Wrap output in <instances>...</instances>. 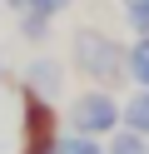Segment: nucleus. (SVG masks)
Wrapping results in <instances>:
<instances>
[{
  "instance_id": "6e6552de",
  "label": "nucleus",
  "mask_w": 149,
  "mask_h": 154,
  "mask_svg": "<svg viewBox=\"0 0 149 154\" xmlns=\"http://www.w3.org/2000/svg\"><path fill=\"white\" fill-rule=\"evenodd\" d=\"M129 124H134V129H149V100H134V104H129Z\"/></svg>"
},
{
  "instance_id": "9b49d317",
  "label": "nucleus",
  "mask_w": 149,
  "mask_h": 154,
  "mask_svg": "<svg viewBox=\"0 0 149 154\" xmlns=\"http://www.w3.org/2000/svg\"><path fill=\"white\" fill-rule=\"evenodd\" d=\"M114 154H139V144H134V139H119V144H114Z\"/></svg>"
},
{
  "instance_id": "39448f33",
  "label": "nucleus",
  "mask_w": 149,
  "mask_h": 154,
  "mask_svg": "<svg viewBox=\"0 0 149 154\" xmlns=\"http://www.w3.org/2000/svg\"><path fill=\"white\" fill-rule=\"evenodd\" d=\"M50 20H55V15H40V10H20V30H25V40H45L50 35Z\"/></svg>"
},
{
  "instance_id": "f8f14e48",
  "label": "nucleus",
  "mask_w": 149,
  "mask_h": 154,
  "mask_svg": "<svg viewBox=\"0 0 149 154\" xmlns=\"http://www.w3.org/2000/svg\"><path fill=\"white\" fill-rule=\"evenodd\" d=\"M5 5H10V10H25V0H5Z\"/></svg>"
},
{
  "instance_id": "ddd939ff",
  "label": "nucleus",
  "mask_w": 149,
  "mask_h": 154,
  "mask_svg": "<svg viewBox=\"0 0 149 154\" xmlns=\"http://www.w3.org/2000/svg\"><path fill=\"white\" fill-rule=\"evenodd\" d=\"M55 154H60V149H55Z\"/></svg>"
},
{
  "instance_id": "423d86ee",
  "label": "nucleus",
  "mask_w": 149,
  "mask_h": 154,
  "mask_svg": "<svg viewBox=\"0 0 149 154\" xmlns=\"http://www.w3.org/2000/svg\"><path fill=\"white\" fill-rule=\"evenodd\" d=\"M124 15H129V25H134V30L149 35V0H124Z\"/></svg>"
},
{
  "instance_id": "20e7f679",
  "label": "nucleus",
  "mask_w": 149,
  "mask_h": 154,
  "mask_svg": "<svg viewBox=\"0 0 149 154\" xmlns=\"http://www.w3.org/2000/svg\"><path fill=\"white\" fill-rule=\"evenodd\" d=\"M25 85H30L35 94H45V100H55V94H60V65H55V60H35V65L25 70Z\"/></svg>"
},
{
  "instance_id": "7ed1b4c3",
  "label": "nucleus",
  "mask_w": 149,
  "mask_h": 154,
  "mask_svg": "<svg viewBox=\"0 0 149 154\" xmlns=\"http://www.w3.org/2000/svg\"><path fill=\"white\" fill-rule=\"evenodd\" d=\"M119 114H114V104L104 100V94H85V100L75 104V124L85 134H95V129H109V124H114Z\"/></svg>"
},
{
  "instance_id": "f03ea898",
  "label": "nucleus",
  "mask_w": 149,
  "mask_h": 154,
  "mask_svg": "<svg viewBox=\"0 0 149 154\" xmlns=\"http://www.w3.org/2000/svg\"><path fill=\"white\" fill-rule=\"evenodd\" d=\"M75 65L85 75H104V80H114L119 75V65H124V55H119V45L109 40V35H99V30H79L75 35Z\"/></svg>"
},
{
  "instance_id": "0eeeda50",
  "label": "nucleus",
  "mask_w": 149,
  "mask_h": 154,
  "mask_svg": "<svg viewBox=\"0 0 149 154\" xmlns=\"http://www.w3.org/2000/svg\"><path fill=\"white\" fill-rule=\"evenodd\" d=\"M129 65H134V75H139V80H149V35H144V40L134 45V55H129Z\"/></svg>"
},
{
  "instance_id": "f257e3e1",
  "label": "nucleus",
  "mask_w": 149,
  "mask_h": 154,
  "mask_svg": "<svg viewBox=\"0 0 149 154\" xmlns=\"http://www.w3.org/2000/svg\"><path fill=\"white\" fill-rule=\"evenodd\" d=\"M20 144H25V154H55L60 149V114L30 85L20 90Z\"/></svg>"
},
{
  "instance_id": "9d476101",
  "label": "nucleus",
  "mask_w": 149,
  "mask_h": 154,
  "mask_svg": "<svg viewBox=\"0 0 149 154\" xmlns=\"http://www.w3.org/2000/svg\"><path fill=\"white\" fill-rule=\"evenodd\" d=\"M25 5H30V10H40V15H60L70 0H25Z\"/></svg>"
},
{
  "instance_id": "1a4fd4ad",
  "label": "nucleus",
  "mask_w": 149,
  "mask_h": 154,
  "mask_svg": "<svg viewBox=\"0 0 149 154\" xmlns=\"http://www.w3.org/2000/svg\"><path fill=\"white\" fill-rule=\"evenodd\" d=\"M60 154H99V144H95V139H65Z\"/></svg>"
}]
</instances>
